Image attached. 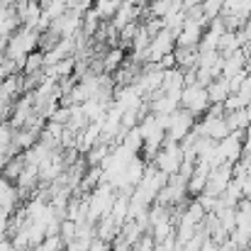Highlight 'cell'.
Masks as SVG:
<instances>
[{
	"mask_svg": "<svg viewBox=\"0 0 251 251\" xmlns=\"http://www.w3.org/2000/svg\"><path fill=\"white\" fill-rule=\"evenodd\" d=\"M122 2H125V0H95L93 10H95V15H98L102 22H112V17L120 12Z\"/></svg>",
	"mask_w": 251,
	"mask_h": 251,
	"instance_id": "cell-6",
	"label": "cell"
},
{
	"mask_svg": "<svg viewBox=\"0 0 251 251\" xmlns=\"http://www.w3.org/2000/svg\"><path fill=\"white\" fill-rule=\"evenodd\" d=\"M200 251H222V247L217 244V242H212V239H207L205 244H202V249Z\"/></svg>",
	"mask_w": 251,
	"mask_h": 251,
	"instance_id": "cell-13",
	"label": "cell"
},
{
	"mask_svg": "<svg viewBox=\"0 0 251 251\" xmlns=\"http://www.w3.org/2000/svg\"><path fill=\"white\" fill-rule=\"evenodd\" d=\"M122 61H125V51H122V47L110 49V51L105 54V59H102V69H105L107 74H112V71H117V69L122 66Z\"/></svg>",
	"mask_w": 251,
	"mask_h": 251,
	"instance_id": "cell-7",
	"label": "cell"
},
{
	"mask_svg": "<svg viewBox=\"0 0 251 251\" xmlns=\"http://www.w3.org/2000/svg\"><path fill=\"white\" fill-rule=\"evenodd\" d=\"M88 251H112V244L110 242H102V239H93Z\"/></svg>",
	"mask_w": 251,
	"mask_h": 251,
	"instance_id": "cell-11",
	"label": "cell"
},
{
	"mask_svg": "<svg viewBox=\"0 0 251 251\" xmlns=\"http://www.w3.org/2000/svg\"><path fill=\"white\" fill-rule=\"evenodd\" d=\"M198 117L195 115H190L188 110H183V107H178L171 117H168V129H166V139H171V142H183L193 129H195V122Z\"/></svg>",
	"mask_w": 251,
	"mask_h": 251,
	"instance_id": "cell-3",
	"label": "cell"
},
{
	"mask_svg": "<svg viewBox=\"0 0 251 251\" xmlns=\"http://www.w3.org/2000/svg\"><path fill=\"white\" fill-rule=\"evenodd\" d=\"M207 95H210V102L212 105H225L232 95V88H229V81L227 78H217L207 85Z\"/></svg>",
	"mask_w": 251,
	"mask_h": 251,
	"instance_id": "cell-5",
	"label": "cell"
},
{
	"mask_svg": "<svg viewBox=\"0 0 251 251\" xmlns=\"http://www.w3.org/2000/svg\"><path fill=\"white\" fill-rule=\"evenodd\" d=\"M134 249L137 251H156V239L151 237V232H149V234H144V237L134 244Z\"/></svg>",
	"mask_w": 251,
	"mask_h": 251,
	"instance_id": "cell-9",
	"label": "cell"
},
{
	"mask_svg": "<svg viewBox=\"0 0 251 251\" xmlns=\"http://www.w3.org/2000/svg\"><path fill=\"white\" fill-rule=\"evenodd\" d=\"M32 251H66V244L61 237H47L42 244H37Z\"/></svg>",
	"mask_w": 251,
	"mask_h": 251,
	"instance_id": "cell-8",
	"label": "cell"
},
{
	"mask_svg": "<svg viewBox=\"0 0 251 251\" xmlns=\"http://www.w3.org/2000/svg\"><path fill=\"white\" fill-rule=\"evenodd\" d=\"M20 198H22V195H20V190H17V183L0 173V207L12 212V210L20 205Z\"/></svg>",
	"mask_w": 251,
	"mask_h": 251,
	"instance_id": "cell-4",
	"label": "cell"
},
{
	"mask_svg": "<svg viewBox=\"0 0 251 251\" xmlns=\"http://www.w3.org/2000/svg\"><path fill=\"white\" fill-rule=\"evenodd\" d=\"M0 251H17V247L12 244L10 237H0Z\"/></svg>",
	"mask_w": 251,
	"mask_h": 251,
	"instance_id": "cell-12",
	"label": "cell"
},
{
	"mask_svg": "<svg viewBox=\"0 0 251 251\" xmlns=\"http://www.w3.org/2000/svg\"><path fill=\"white\" fill-rule=\"evenodd\" d=\"M247 134H249V137H251V127H249V129H247Z\"/></svg>",
	"mask_w": 251,
	"mask_h": 251,
	"instance_id": "cell-14",
	"label": "cell"
},
{
	"mask_svg": "<svg viewBox=\"0 0 251 251\" xmlns=\"http://www.w3.org/2000/svg\"><path fill=\"white\" fill-rule=\"evenodd\" d=\"M10 220H12V212L0 207V237H7V232H10Z\"/></svg>",
	"mask_w": 251,
	"mask_h": 251,
	"instance_id": "cell-10",
	"label": "cell"
},
{
	"mask_svg": "<svg viewBox=\"0 0 251 251\" xmlns=\"http://www.w3.org/2000/svg\"><path fill=\"white\" fill-rule=\"evenodd\" d=\"M180 107L188 110L190 115L200 117V115H207V110L212 107L210 102V95H207V88L202 85H185L183 88V95H180Z\"/></svg>",
	"mask_w": 251,
	"mask_h": 251,
	"instance_id": "cell-2",
	"label": "cell"
},
{
	"mask_svg": "<svg viewBox=\"0 0 251 251\" xmlns=\"http://www.w3.org/2000/svg\"><path fill=\"white\" fill-rule=\"evenodd\" d=\"M183 164H185L183 147H180L178 142H171V139H166V144L161 147L159 156L154 159V166L159 168L161 173H166V176H176V173H180Z\"/></svg>",
	"mask_w": 251,
	"mask_h": 251,
	"instance_id": "cell-1",
	"label": "cell"
}]
</instances>
